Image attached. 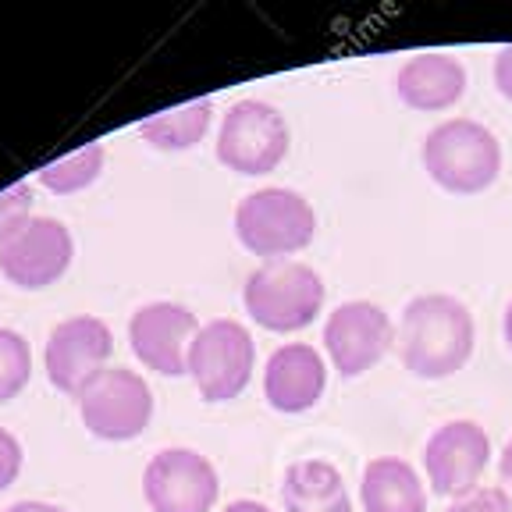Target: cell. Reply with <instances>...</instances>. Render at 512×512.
Returning <instances> with one entry per match:
<instances>
[{
  "label": "cell",
  "instance_id": "obj_1",
  "mask_svg": "<svg viewBox=\"0 0 512 512\" xmlns=\"http://www.w3.org/2000/svg\"><path fill=\"white\" fill-rule=\"evenodd\" d=\"M473 317L456 296H416L399 320V356L409 374L441 381L466 367Z\"/></svg>",
  "mask_w": 512,
  "mask_h": 512
},
{
  "label": "cell",
  "instance_id": "obj_2",
  "mask_svg": "<svg viewBox=\"0 0 512 512\" xmlns=\"http://www.w3.org/2000/svg\"><path fill=\"white\" fill-rule=\"evenodd\" d=\"M424 168L441 189L473 196L484 192L502 171V146L495 132L484 128L473 118H452L441 121L424 139Z\"/></svg>",
  "mask_w": 512,
  "mask_h": 512
},
{
  "label": "cell",
  "instance_id": "obj_3",
  "mask_svg": "<svg viewBox=\"0 0 512 512\" xmlns=\"http://www.w3.org/2000/svg\"><path fill=\"white\" fill-rule=\"evenodd\" d=\"M246 313L267 331H299L324 306V281L299 260H267L246 278Z\"/></svg>",
  "mask_w": 512,
  "mask_h": 512
},
{
  "label": "cell",
  "instance_id": "obj_4",
  "mask_svg": "<svg viewBox=\"0 0 512 512\" xmlns=\"http://www.w3.org/2000/svg\"><path fill=\"white\" fill-rule=\"evenodd\" d=\"M235 235L249 253L281 260L310 246L317 214L296 189H260L249 192L235 210Z\"/></svg>",
  "mask_w": 512,
  "mask_h": 512
},
{
  "label": "cell",
  "instance_id": "obj_5",
  "mask_svg": "<svg viewBox=\"0 0 512 512\" xmlns=\"http://www.w3.org/2000/svg\"><path fill=\"white\" fill-rule=\"evenodd\" d=\"M288 153V121L264 100H239L217 132V160L235 175H271Z\"/></svg>",
  "mask_w": 512,
  "mask_h": 512
},
{
  "label": "cell",
  "instance_id": "obj_6",
  "mask_svg": "<svg viewBox=\"0 0 512 512\" xmlns=\"http://www.w3.org/2000/svg\"><path fill=\"white\" fill-rule=\"evenodd\" d=\"M256 345L239 320H210L189 345V374L207 402H228L242 395L253 377Z\"/></svg>",
  "mask_w": 512,
  "mask_h": 512
},
{
  "label": "cell",
  "instance_id": "obj_7",
  "mask_svg": "<svg viewBox=\"0 0 512 512\" xmlns=\"http://www.w3.org/2000/svg\"><path fill=\"white\" fill-rule=\"evenodd\" d=\"M79 416L89 434L104 441H128L150 427V384L125 367H107L79 392Z\"/></svg>",
  "mask_w": 512,
  "mask_h": 512
},
{
  "label": "cell",
  "instance_id": "obj_8",
  "mask_svg": "<svg viewBox=\"0 0 512 512\" xmlns=\"http://www.w3.org/2000/svg\"><path fill=\"white\" fill-rule=\"evenodd\" d=\"M217 491V470L192 448H164L143 473V495L153 512H210Z\"/></svg>",
  "mask_w": 512,
  "mask_h": 512
},
{
  "label": "cell",
  "instance_id": "obj_9",
  "mask_svg": "<svg viewBox=\"0 0 512 512\" xmlns=\"http://www.w3.org/2000/svg\"><path fill=\"white\" fill-rule=\"evenodd\" d=\"M491 438L473 420H452L438 427L424 445V466L431 488L445 498H466L480 488L488 470Z\"/></svg>",
  "mask_w": 512,
  "mask_h": 512
},
{
  "label": "cell",
  "instance_id": "obj_10",
  "mask_svg": "<svg viewBox=\"0 0 512 512\" xmlns=\"http://www.w3.org/2000/svg\"><path fill=\"white\" fill-rule=\"evenodd\" d=\"M114 352V338L100 317H72L61 320L47 338V377L57 392L75 395L93 381L100 370H107V360Z\"/></svg>",
  "mask_w": 512,
  "mask_h": 512
},
{
  "label": "cell",
  "instance_id": "obj_11",
  "mask_svg": "<svg viewBox=\"0 0 512 512\" xmlns=\"http://www.w3.org/2000/svg\"><path fill=\"white\" fill-rule=\"evenodd\" d=\"M75 256L72 232L54 217H32L8 242H0V274L18 288H47Z\"/></svg>",
  "mask_w": 512,
  "mask_h": 512
},
{
  "label": "cell",
  "instance_id": "obj_12",
  "mask_svg": "<svg viewBox=\"0 0 512 512\" xmlns=\"http://www.w3.org/2000/svg\"><path fill=\"white\" fill-rule=\"evenodd\" d=\"M392 342V317L377 303H367V299L342 303L324 324V345H328L331 363H335V370L342 377H360L363 370L381 363V356L392 349Z\"/></svg>",
  "mask_w": 512,
  "mask_h": 512
},
{
  "label": "cell",
  "instance_id": "obj_13",
  "mask_svg": "<svg viewBox=\"0 0 512 512\" xmlns=\"http://www.w3.org/2000/svg\"><path fill=\"white\" fill-rule=\"evenodd\" d=\"M200 324L182 303H146L128 320V342L153 374L178 377L189 370V345Z\"/></svg>",
  "mask_w": 512,
  "mask_h": 512
},
{
  "label": "cell",
  "instance_id": "obj_14",
  "mask_svg": "<svg viewBox=\"0 0 512 512\" xmlns=\"http://www.w3.org/2000/svg\"><path fill=\"white\" fill-rule=\"evenodd\" d=\"M328 388V367L313 345L292 342L271 352L264 367V395L278 413H306Z\"/></svg>",
  "mask_w": 512,
  "mask_h": 512
},
{
  "label": "cell",
  "instance_id": "obj_15",
  "mask_svg": "<svg viewBox=\"0 0 512 512\" xmlns=\"http://www.w3.org/2000/svg\"><path fill=\"white\" fill-rule=\"evenodd\" d=\"M395 93L413 111H445L466 93V68L448 54H416L395 75Z\"/></svg>",
  "mask_w": 512,
  "mask_h": 512
},
{
  "label": "cell",
  "instance_id": "obj_16",
  "mask_svg": "<svg viewBox=\"0 0 512 512\" xmlns=\"http://www.w3.org/2000/svg\"><path fill=\"white\" fill-rule=\"evenodd\" d=\"M285 512H352L342 473L324 459L292 463L281 480Z\"/></svg>",
  "mask_w": 512,
  "mask_h": 512
},
{
  "label": "cell",
  "instance_id": "obj_17",
  "mask_svg": "<svg viewBox=\"0 0 512 512\" xmlns=\"http://www.w3.org/2000/svg\"><path fill=\"white\" fill-rule=\"evenodd\" d=\"M363 509L367 512H427L424 484L406 459L381 456L363 470Z\"/></svg>",
  "mask_w": 512,
  "mask_h": 512
},
{
  "label": "cell",
  "instance_id": "obj_18",
  "mask_svg": "<svg viewBox=\"0 0 512 512\" xmlns=\"http://www.w3.org/2000/svg\"><path fill=\"white\" fill-rule=\"evenodd\" d=\"M210 121H214V104L203 96V100H189L182 107H171V111H160L153 118H146L139 125V136L153 150L178 153V150H192V146L200 143L210 132Z\"/></svg>",
  "mask_w": 512,
  "mask_h": 512
},
{
  "label": "cell",
  "instance_id": "obj_19",
  "mask_svg": "<svg viewBox=\"0 0 512 512\" xmlns=\"http://www.w3.org/2000/svg\"><path fill=\"white\" fill-rule=\"evenodd\" d=\"M100 171H104V146L89 143L82 150L68 153V157H57L50 164H43L40 182L50 192H57V196H68V192H79L86 185H93L100 178Z\"/></svg>",
  "mask_w": 512,
  "mask_h": 512
},
{
  "label": "cell",
  "instance_id": "obj_20",
  "mask_svg": "<svg viewBox=\"0 0 512 512\" xmlns=\"http://www.w3.org/2000/svg\"><path fill=\"white\" fill-rule=\"evenodd\" d=\"M32 374V352L18 331L0 328V402H11Z\"/></svg>",
  "mask_w": 512,
  "mask_h": 512
},
{
  "label": "cell",
  "instance_id": "obj_21",
  "mask_svg": "<svg viewBox=\"0 0 512 512\" xmlns=\"http://www.w3.org/2000/svg\"><path fill=\"white\" fill-rule=\"evenodd\" d=\"M32 221V185L15 182L0 192V242H8L18 228Z\"/></svg>",
  "mask_w": 512,
  "mask_h": 512
},
{
  "label": "cell",
  "instance_id": "obj_22",
  "mask_svg": "<svg viewBox=\"0 0 512 512\" xmlns=\"http://www.w3.org/2000/svg\"><path fill=\"white\" fill-rule=\"evenodd\" d=\"M448 512H512V502L505 488H477L466 498H456Z\"/></svg>",
  "mask_w": 512,
  "mask_h": 512
},
{
  "label": "cell",
  "instance_id": "obj_23",
  "mask_svg": "<svg viewBox=\"0 0 512 512\" xmlns=\"http://www.w3.org/2000/svg\"><path fill=\"white\" fill-rule=\"evenodd\" d=\"M22 473V445L11 431L0 427V491H8Z\"/></svg>",
  "mask_w": 512,
  "mask_h": 512
},
{
  "label": "cell",
  "instance_id": "obj_24",
  "mask_svg": "<svg viewBox=\"0 0 512 512\" xmlns=\"http://www.w3.org/2000/svg\"><path fill=\"white\" fill-rule=\"evenodd\" d=\"M495 86L505 100H512V43L498 50V57H495Z\"/></svg>",
  "mask_w": 512,
  "mask_h": 512
},
{
  "label": "cell",
  "instance_id": "obj_25",
  "mask_svg": "<svg viewBox=\"0 0 512 512\" xmlns=\"http://www.w3.org/2000/svg\"><path fill=\"white\" fill-rule=\"evenodd\" d=\"M8 512H68L61 505H50V502H15Z\"/></svg>",
  "mask_w": 512,
  "mask_h": 512
},
{
  "label": "cell",
  "instance_id": "obj_26",
  "mask_svg": "<svg viewBox=\"0 0 512 512\" xmlns=\"http://www.w3.org/2000/svg\"><path fill=\"white\" fill-rule=\"evenodd\" d=\"M498 470H502V484L512 488V441L502 448V463H498Z\"/></svg>",
  "mask_w": 512,
  "mask_h": 512
},
{
  "label": "cell",
  "instance_id": "obj_27",
  "mask_svg": "<svg viewBox=\"0 0 512 512\" xmlns=\"http://www.w3.org/2000/svg\"><path fill=\"white\" fill-rule=\"evenodd\" d=\"M224 512H271L267 505H260V502H249V498H242V502H232Z\"/></svg>",
  "mask_w": 512,
  "mask_h": 512
},
{
  "label": "cell",
  "instance_id": "obj_28",
  "mask_svg": "<svg viewBox=\"0 0 512 512\" xmlns=\"http://www.w3.org/2000/svg\"><path fill=\"white\" fill-rule=\"evenodd\" d=\"M505 342H509V349H512V303H509V310H505Z\"/></svg>",
  "mask_w": 512,
  "mask_h": 512
}]
</instances>
